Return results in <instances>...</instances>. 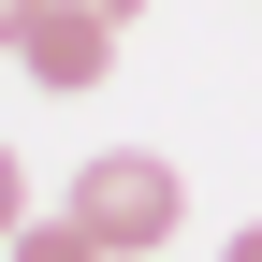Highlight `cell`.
<instances>
[{
    "mask_svg": "<svg viewBox=\"0 0 262 262\" xmlns=\"http://www.w3.org/2000/svg\"><path fill=\"white\" fill-rule=\"evenodd\" d=\"M73 219L102 233V262H146V248L189 219V189H175V160H160V146H102V160L73 175Z\"/></svg>",
    "mask_w": 262,
    "mask_h": 262,
    "instance_id": "obj_1",
    "label": "cell"
},
{
    "mask_svg": "<svg viewBox=\"0 0 262 262\" xmlns=\"http://www.w3.org/2000/svg\"><path fill=\"white\" fill-rule=\"evenodd\" d=\"M15 58H29V88H44V102H88V88L117 73V29L88 15V0H29V29H15Z\"/></svg>",
    "mask_w": 262,
    "mask_h": 262,
    "instance_id": "obj_2",
    "label": "cell"
},
{
    "mask_svg": "<svg viewBox=\"0 0 262 262\" xmlns=\"http://www.w3.org/2000/svg\"><path fill=\"white\" fill-rule=\"evenodd\" d=\"M0 262H102V233H88L73 204H58V219L29 204V219H15V248H0Z\"/></svg>",
    "mask_w": 262,
    "mask_h": 262,
    "instance_id": "obj_3",
    "label": "cell"
},
{
    "mask_svg": "<svg viewBox=\"0 0 262 262\" xmlns=\"http://www.w3.org/2000/svg\"><path fill=\"white\" fill-rule=\"evenodd\" d=\"M15 219H29V160L0 146V248H15Z\"/></svg>",
    "mask_w": 262,
    "mask_h": 262,
    "instance_id": "obj_4",
    "label": "cell"
},
{
    "mask_svg": "<svg viewBox=\"0 0 262 262\" xmlns=\"http://www.w3.org/2000/svg\"><path fill=\"white\" fill-rule=\"evenodd\" d=\"M88 15H102V29H131V15H146V0H88Z\"/></svg>",
    "mask_w": 262,
    "mask_h": 262,
    "instance_id": "obj_5",
    "label": "cell"
},
{
    "mask_svg": "<svg viewBox=\"0 0 262 262\" xmlns=\"http://www.w3.org/2000/svg\"><path fill=\"white\" fill-rule=\"evenodd\" d=\"M219 262H262V219H248V233H233V248H219Z\"/></svg>",
    "mask_w": 262,
    "mask_h": 262,
    "instance_id": "obj_6",
    "label": "cell"
},
{
    "mask_svg": "<svg viewBox=\"0 0 262 262\" xmlns=\"http://www.w3.org/2000/svg\"><path fill=\"white\" fill-rule=\"evenodd\" d=\"M15 29H29V0H0V44H15Z\"/></svg>",
    "mask_w": 262,
    "mask_h": 262,
    "instance_id": "obj_7",
    "label": "cell"
}]
</instances>
